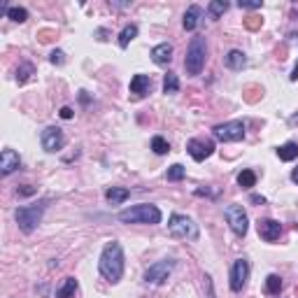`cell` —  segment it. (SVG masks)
<instances>
[{"label": "cell", "mask_w": 298, "mask_h": 298, "mask_svg": "<svg viewBox=\"0 0 298 298\" xmlns=\"http://www.w3.org/2000/svg\"><path fill=\"white\" fill-rule=\"evenodd\" d=\"M98 268H101V275L107 280V282L116 284L122 280L124 275V249L119 243H107L103 247V254H101V261H98Z\"/></svg>", "instance_id": "1"}, {"label": "cell", "mask_w": 298, "mask_h": 298, "mask_svg": "<svg viewBox=\"0 0 298 298\" xmlns=\"http://www.w3.org/2000/svg\"><path fill=\"white\" fill-rule=\"evenodd\" d=\"M116 219L122 224H161L163 214L156 205H149V203H140V205H133L128 210H122V212L116 214Z\"/></svg>", "instance_id": "2"}, {"label": "cell", "mask_w": 298, "mask_h": 298, "mask_svg": "<svg viewBox=\"0 0 298 298\" xmlns=\"http://www.w3.org/2000/svg\"><path fill=\"white\" fill-rule=\"evenodd\" d=\"M47 205H49V201H47V198H42V201L31 203V205L16 207L14 219H16V224H19L21 231H24V233H33V231H35V228L40 226V222H42V214H45Z\"/></svg>", "instance_id": "3"}, {"label": "cell", "mask_w": 298, "mask_h": 298, "mask_svg": "<svg viewBox=\"0 0 298 298\" xmlns=\"http://www.w3.org/2000/svg\"><path fill=\"white\" fill-rule=\"evenodd\" d=\"M205 58H207V42H205L203 35H196L191 42H189L187 58H184L187 75H201L203 68H205Z\"/></svg>", "instance_id": "4"}, {"label": "cell", "mask_w": 298, "mask_h": 298, "mask_svg": "<svg viewBox=\"0 0 298 298\" xmlns=\"http://www.w3.org/2000/svg\"><path fill=\"white\" fill-rule=\"evenodd\" d=\"M168 231L175 237H189V240H198V224L187 214H172L168 219Z\"/></svg>", "instance_id": "5"}, {"label": "cell", "mask_w": 298, "mask_h": 298, "mask_svg": "<svg viewBox=\"0 0 298 298\" xmlns=\"http://www.w3.org/2000/svg\"><path fill=\"white\" fill-rule=\"evenodd\" d=\"M224 217H226L228 226L235 235L245 237L247 235V228H249V219H247V212L243 210V205H228L224 210Z\"/></svg>", "instance_id": "6"}, {"label": "cell", "mask_w": 298, "mask_h": 298, "mask_svg": "<svg viewBox=\"0 0 298 298\" xmlns=\"http://www.w3.org/2000/svg\"><path fill=\"white\" fill-rule=\"evenodd\" d=\"M212 135L219 142H240L245 140V124L243 122H226L212 128Z\"/></svg>", "instance_id": "7"}, {"label": "cell", "mask_w": 298, "mask_h": 298, "mask_svg": "<svg viewBox=\"0 0 298 298\" xmlns=\"http://www.w3.org/2000/svg\"><path fill=\"white\" fill-rule=\"evenodd\" d=\"M172 268H175V261H172V259L156 261L154 266H149L145 270V282L147 284H163L168 280V275L172 273Z\"/></svg>", "instance_id": "8"}, {"label": "cell", "mask_w": 298, "mask_h": 298, "mask_svg": "<svg viewBox=\"0 0 298 298\" xmlns=\"http://www.w3.org/2000/svg\"><path fill=\"white\" fill-rule=\"evenodd\" d=\"M40 142H42V149H45V152L54 154V152H61L63 147H66V135H63L61 128L49 126V128H45V131H42Z\"/></svg>", "instance_id": "9"}, {"label": "cell", "mask_w": 298, "mask_h": 298, "mask_svg": "<svg viewBox=\"0 0 298 298\" xmlns=\"http://www.w3.org/2000/svg\"><path fill=\"white\" fill-rule=\"evenodd\" d=\"M187 152L189 156L193 158V161H205L207 156H212L214 152V142L212 140H205V137H191V140L187 142Z\"/></svg>", "instance_id": "10"}, {"label": "cell", "mask_w": 298, "mask_h": 298, "mask_svg": "<svg viewBox=\"0 0 298 298\" xmlns=\"http://www.w3.org/2000/svg\"><path fill=\"white\" fill-rule=\"evenodd\" d=\"M249 280V261L247 259H237L231 268V291H243V287Z\"/></svg>", "instance_id": "11"}, {"label": "cell", "mask_w": 298, "mask_h": 298, "mask_svg": "<svg viewBox=\"0 0 298 298\" xmlns=\"http://www.w3.org/2000/svg\"><path fill=\"white\" fill-rule=\"evenodd\" d=\"M256 228H259V235H261L266 243H275V240H280V235H282V224L275 222V219H259Z\"/></svg>", "instance_id": "12"}, {"label": "cell", "mask_w": 298, "mask_h": 298, "mask_svg": "<svg viewBox=\"0 0 298 298\" xmlns=\"http://www.w3.org/2000/svg\"><path fill=\"white\" fill-rule=\"evenodd\" d=\"M19 166H21L19 154H16L14 149H3V154H0V172H3V175H10V172H14Z\"/></svg>", "instance_id": "13"}, {"label": "cell", "mask_w": 298, "mask_h": 298, "mask_svg": "<svg viewBox=\"0 0 298 298\" xmlns=\"http://www.w3.org/2000/svg\"><path fill=\"white\" fill-rule=\"evenodd\" d=\"M152 61L156 63V66H168V63L172 61V45L170 42H161V45H156L152 49Z\"/></svg>", "instance_id": "14"}, {"label": "cell", "mask_w": 298, "mask_h": 298, "mask_svg": "<svg viewBox=\"0 0 298 298\" xmlns=\"http://www.w3.org/2000/svg\"><path fill=\"white\" fill-rule=\"evenodd\" d=\"M149 91H152V80L147 75H135L131 80V93L135 98H145Z\"/></svg>", "instance_id": "15"}, {"label": "cell", "mask_w": 298, "mask_h": 298, "mask_svg": "<svg viewBox=\"0 0 298 298\" xmlns=\"http://www.w3.org/2000/svg\"><path fill=\"white\" fill-rule=\"evenodd\" d=\"M224 61H226V68H231V70H243L247 66V58H245V54L240 49H231Z\"/></svg>", "instance_id": "16"}, {"label": "cell", "mask_w": 298, "mask_h": 298, "mask_svg": "<svg viewBox=\"0 0 298 298\" xmlns=\"http://www.w3.org/2000/svg\"><path fill=\"white\" fill-rule=\"evenodd\" d=\"M77 289H80L77 280H75V277H66V280H63L61 287L56 289V298H75Z\"/></svg>", "instance_id": "17"}, {"label": "cell", "mask_w": 298, "mask_h": 298, "mask_svg": "<svg viewBox=\"0 0 298 298\" xmlns=\"http://www.w3.org/2000/svg\"><path fill=\"white\" fill-rule=\"evenodd\" d=\"M201 14H203V10L198 5H191L187 10V14H184V31H196V26H198V21H201Z\"/></svg>", "instance_id": "18"}, {"label": "cell", "mask_w": 298, "mask_h": 298, "mask_svg": "<svg viewBox=\"0 0 298 298\" xmlns=\"http://www.w3.org/2000/svg\"><path fill=\"white\" fill-rule=\"evenodd\" d=\"M128 196H131V191H128V189H124V187H110L105 191L107 203H112V205H122Z\"/></svg>", "instance_id": "19"}, {"label": "cell", "mask_w": 298, "mask_h": 298, "mask_svg": "<svg viewBox=\"0 0 298 298\" xmlns=\"http://www.w3.org/2000/svg\"><path fill=\"white\" fill-rule=\"evenodd\" d=\"M277 156L280 161H293V158H298V145L296 142H284L282 147L277 149Z\"/></svg>", "instance_id": "20"}, {"label": "cell", "mask_w": 298, "mask_h": 298, "mask_svg": "<svg viewBox=\"0 0 298 298\" xmlns=\"http://www.w3.org/2000/svg\"><path fill=\"white\" fill-rule=\"evenodd\" d=\"M135 37H137V26L135 24H128L126 28L119 33V47H122V49H126V47L131 45V40H135Z\"/></svg>", "instance_id": "21"}, {"label": "cell", "mask_w": 298, "mask_h": 298, "mask_svg": "<svg viewBox=\"0 0 298 298\" xmlns=\"http://www.w3.org/2000/svg\"><path fill=\"white\" fill-rule=\"evenodd\" d=\"M266 291L270 293V296H280V291H282V277L280 275H268L266 277Z\"/></svg>", "instance_id": "22"}, {"label": "cell", "mask_w": 298, "mask_h": 298, "mask_svg": "<svg viewBox=\"0 0 298 298\" xmlns=\"http://www.w3.org/2000/svg\"><path fill=\"white\" fill-rule=\"evenodd\" d=\"M180 91V80H177L175 72H168L163 77V93H177Z\"/></svg>", "instance_id": "23"}, {"label": "cell", "mask_w": 298, "mask_h": 298, "mask_svg": "<svg viewBox=\"0 0 298 298\" xmlns=\"http://www.w3.org/2000/svg\"><path fill=\"white\" fill-rule=\"evenodd\" d=\"M237 184L243 189H252L254 184H256V172L254 170H243L240 175H237Z\"/></svg>", "instance_id": "24"}, {"label": "cell", "mask_w": 298, "mask_h": 298, "mask_svg": "<svg viewBox=\"0 0 298 298\" xmlns=\"http://www.w3.org/2000/svg\"><path fill=\"white\" fill-rule=\"evenodd\" d=\"M226 10H228V3H226V0H212V3L207 5V12L212 14V19H219V16H222Z\"/></svg>", "instance_id": "25"}, {"label": "cell", "mask_w": 298, "mask_h": 298, "mask_svg": "<svg viewBox=\"0 0 298 298\" xmlns=\"http://www.w3.org/2000/svg\"><path fill=\"white\" fill-rule=\"evenodd\" d=\"M184 175H187V168L180 166V163H175V166L168 168V182H180V180H184Z\"/></svg>", "instance_id": "26"}, {"label": "cell", "mask_w": 298, "mask_h": 298, "mask_svg": "<svg viewBox=\"0 0 298 298\" xmlns=\"http://www.w3.org/2000/svg\"><path fill=\"white\" fill-rule=\"evenodd\" d=\"M7 16H10L12 21H16V24H24V21L28 19V12H26L24 7H7Z\"/></svg>", "instance_id": "27"}, {"label": "cell", "mask_w": 298, "mask_h": 298, "mask_svg": "<svg viewBox=\"0 0 298 298\" xmlns=\"http://www.w3.org/2000/svg\"><path fill=\"white\" fill-rule=\"evenodd\" d=\"M152 149L158 154V156H163V154L170 152V145H168L161 135H156V137H152Z\"/></svg>", "instance_id": "28"}, {"label": "cell", "mask_w": 298, "mask_h": 298, "mask_svg": "<svg viewBox=\"0 0 298 298\" xmlns=\"http://www.w3.org/2000/svg\"><path fill=\"white\" fill-rule=\"evenodd\" d=\"M31 75H33V66H31V63H24V66L16 70V82L24 84V82H28V77H31Z\"/></svg>", "instance_id": "29"}, {"label": "cell", "mask_w": 298, "mask_h": 298, "mask_svg": "<svg viewBox=\"0 0 298 298\" xmlns=\"http://www.w3.org/2000/svg\"><path fill=\"white\" fill-rule=\"evenodd\" d=\"M237 7H245V10H259V7H263V3L261 0H240Z\"/></svg>", "instance_id": "30"}, {"label": "cell", "mask_w": 298, "mask_h": 298, "mask_svg": "<svg viewBox=\"0 0 298 298\" xmlns=\"http://www.w3.org/2000/svg\"><path fill=\"white\" fill-rule=\"evenodd\" d=\"M63 56H66V54H63V51H61V49H56V51H51V56H49V61H51V63H54V66H61V63H63V61H66V58H63Z\"/></svg>", "instance_id": "31"}, {"label": "cell", "mask_w": 298, "mask_h": 298, "mask_svg": "<svg viewBox=\"0 0 298 298\" xmlns=\"http://www.w3.org/2000/svg\"><path fill=\"white\" fill-rule=\"evenodd\" d=\"M61 119H72V107H61Z\"/></svg>", "instance_id": "32"}, {"label": "cell", "mask_w": 298, "mask_h": 298, "mask_svg": "<svg viewBox=\"0 0 298 298\" xmlns=\"http://www.w3.org/2000/svg\"><path fill=\"white\" fill-rule=\"evenodd\" d=\"M249 201H252L254 205H263V203H266V198L259 196V193H252V198H249Z\"/></svg>", "instance_id": "33"}, {"label": "cell", "mask_w": 298, "mask_h": 298, "mask_svg": "<svg viewBox=\"0 0 298 298\" xmlns=\"http://www.w3.org/2000/svg\"><path fill=\"white\" fill-rule=\"evenodd\" d=\"M21 196H33L35 193V187H26V189H19Z\"/></svg>", "instance_id": "34"}, {"label": "cell", "mask_w": 298, "mask_h": 298, "mask_svg": "<svg viewBox=\"0 0 298 298\" xmlns=\"http://www.w3.org/2000/svg\"><path fill=\"white\" fill-rule=\"evenodd\" d=\"M289 80H291V82H298V63L293 66V70H291V75H289Z\"/></svg>", "instance_id": "35"}, {"label": "cell", "mask_w": 298, "mask_h": 298, "mask_svg": "<svg viewBox=\"0 0 298 298\" xmlns=\"http://www.w3.org/2000/svg\"><path fill=\"white\" fill-rule=\"evenodd\" d=\"M291 180H293V182L298 184V168H293V172H291Z\"/></svg>", "instance_id": "36"}]
</instances>
